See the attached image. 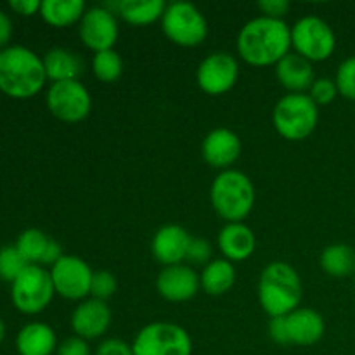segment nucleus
<instances>
[{
    "label": "nucleus",
    "mask_w": 355,
    "mask_h": 355,
    "mask_svg": "<svg viewBox=\"0 0 355 355\" xmlns=\"http://www.w3.org/2000/svg\"><path fill=\"white\" fill-rule=\"evenodd\" d=\"M236 47L250 66H276L291 52V28L284 19L253 17L239 30Z\"/></svg>",
    "instance_id": "1"
},
{
    "label": "nucleus",
    "mask_w": 355,
    "mask_h": 355,
    "mask_svg": "<svg viewBox=\"0 0 355 355\" xmlns=\"http://www.w3.org/2000/svg\"><path fill=\"white\" fill-rule=\"evenodd\" d=\"M44 61L24 45H9L0 58V92L10 99H31L45 87Z\"/></svg>",
    "instance_id": "2"
},
{
    "label": "nucleus",
    "mask_w": 355,
    "mask_h": 355,
    "mask_svg": "<svg viewBox=\"0 0 355 355\" xmlns=\"http://www.w3.org/2000/svg\"><path fill=\"white\" fill-rule=\"evenodd\" d=\"M259 304L270 319L297 311L304 298V284L297 270L286 262H270L260 272Z\"/></svg>",
    "instance_id": "3"
},
{
    "label": "nucleus",
    "mask_w": 355,
    "mask_h": 355,
    "mask_svg": "<svg viewBox=\"0 0 355 355\" xmlns=\"http://www.w3.org/2000/svg\"><path fill=\"white\" fill-rule=\"evenodd\" d=\"M210 201L215 214L227 224L241 222L253 210L255 186L246 173L232 168L224 170L211 182Z\"/></svg>",
    "instance_id": "4"
},
{
    "label": "nucleus",
    "mask_w": 355,
    "mask_h": 355,
    "mask_svg": "<svg viewBox=\"0 0 355 355\" xmlns=\"http://www.w3.org/2000/svg\"><path fill=\"white\" fill-rule=\"evenodd\" d=\"M319 121V106L309 94H286L272 110V125L277 134L291 142L311 137Z\"/></svg>",
    "instance_id": "5"
},
{
    "label": "nucleus",
    "mask_w": 355,
    "mask_h": 355,
    "mask_svg": "<svg viewBox=\"0 0 355 355\" xmlns=\"http://www.w3.org/2000/svg\"><path fill=\"white\" fill-rule=\"evenodd\" d=\"M55 290L51 272L42 266H28L10 284V302L24 315H37L51 305Z\"/></svg>",
    "instance_id": "6"
},
{
    "label": "nucleus",
    "mask_w": 355,
    "mask_h": 355,
    "mask_svg": "<svg viewBox=\"0 0 355 355\" xmlns=\"http://www.w3.org/2000/svg\"><path fill=\"white\" fill-rule=\"evenodd\" d=\"M132 350L134 355H193V340L182 326L156 321L135 335Z\"/></svg>",
    "instance_id": "7"
},
{
    "label": "nucleus",
    "mask_w": 355,
    "mask_h": 355,
    "mask_svg": "<svg viewBox=\"0 0 355 355\" xmlns=\"http://www.w3.org/2000/svg\"><path fill=\"white\" fill-rule=\"evenodd\" d=\"M162 30L172 44L179 47H198L208 35L207 17L189 2L166 3L162 17Z\"/></svg>",
    "instance_id": "8"
},
{
    "label": "nucleus",
    "mask_w": 355,
    "mask_h": 355,
    "mask_svg": "<svg viewBox=\"0 0 355 355\" xmlns=\"http://www.w3.org/2000/svg\"><path fill=\"white\" fill-rule=\"evenodd\" d=\"M291 47L307 61L322 62L335 52L336 35L321 17L304 16L291 26Z\"/></svg>",
    "instance_id": "9"
},
{
    "label": "nucleus",
    "mask_w": 355,
    "mask_h": 355,
    "mask_svg": "<svg viewBox=\"0 0 355 355\" xmlns=\"http://www.w3.org/2000/svg\"><path fill=\"white\" fill-rule=\"evenodd\" d=\"M45 104L51 114L64 123H78L90 114L92 97L80 80L51 83L45 94Z\"/></svg>",
    "instance_id": "10"
},
{
    "label": "nucleus",
    "mask_w": 355,
    "mask_h": 355,
    "mask_svg": "<svg viewBox=\"0 0 355 355\" xmlns=\"http://www.w3.org/2000/svg\"><path fill=\"white\" fill-rule=\"evenodd\" d=\"M49 272L59 297L73 302L87 300L92 286L94 270L85 260L76 255H62Z\"/></svg>",
    "instance_id": "11"
},
{
    "label": "nucleus",
    "mask_w": 355,
    "mask_h": 355,
    "mask_svg": "<svg viewBox=\"0 0 355 355\" xmlns=\"http://www.w3.org/2000/svg\"><path fill=\"white\" fill-rule=\"evenodd\" d=\"M239 76L238 59L229 52H211L196 69L198 87L208 96L227 94Z\"/></svg>",
    "instance_id": "12"
},
{
    "label": "nucleus",
    "mask_w": 355,
    "mask_h": 355,
    "mask_svg": "<svg viewBox=\"0 0 355 355\" xmlns=\"http://www.w3.org/2000/svg\"><path fill=\"white\" fill-rule=\"evenodd\" d=\"M80 40L87 49L96 52L110 51L114 47L120 35L116 16L104 6L89 7L78 23Z\"/></svg>",
    "instance_id": "13"
},
{
    "label": "nucleus",
    "mask_w": 355,
    "mask_h": 355,
    "mask_svg": "<svg viewBox=\"0 0 355 355\" xmlns=\"http://www.w3.org/2000/svg\"><path fill=\"white\" fill-rule=\"evenodd\" d=\"M200 288V274L191 266H184V263L163 267V270L156 277V290L159 297L173 304L194 298Z\"/></svg>",
    "instance_id": "14"
},
{
    "label": "nucleus",
    "mask_w": 355,
    "mask_h": 355,
    "mask_svg": "<svg viewBox=\"0 0 355 355\" xmlns=\"http://www.w3.org/2000/svg\"><path fill=\"white\" fill-rule=\"evenodd\" d=\"M111 309L106 302L97 298H87L80 302L71 314V329L75 336L83 340H97L106 335L111 326Z\"/></svg>",
    "instance_id": "15"
},
{
    "label": "nucleus",
    "mask_w": 355,
    "mask_h": 355,
    "mask_svg": "<svg viewBox=\"0 0 355 355\" xmlns=\"http://www.w3.org/2000/svg\"><path fill=\"white\" fill-rule=\"evenodd\" d=\"M201 156L214 168L229 170L241 156V139L231 128H214L201 142Z\"/></svg>",
    "instance_id": "16"
},
{
    "label": "nucleus",
    "mask_w": 355,
    "mask_h": 355,
    "mask_svg": "<svg viewBox=\"0 0 355 355\" xmlns=\"http://www.w3.org/2000/svg\"><path fill=\"white\" fill-rule=\"evenodd\" d=\"M193 236L177 224L163 225L156 231L151 241V253L163 267L179 266L186 260Z\"/></svg>",
    "instance_id": "17"
},
{
    "label": "nucleus",
    "mask_w": 355,
    "mask_h": 355,
    "mask_svg": "<svg viewBox=\"0 0 355 355\" xmlns=\"http://www.w3.org/2000/svg\"><path fill=\"white\" fill-rule=\"evenodd\" d=\"M290 345L311 347L321 342L326 333L324 318L318 311L309 307H298L286 315Z\"/></svg>",
    "instance_id": "18"
},
{
    "label": "nucleus",
    "mask_w": 355,
    "mask_h": 355,
    "mask_svg": "<svg viewBox=\"0 0 355 355\" xmlns=\"http://www.w3.org/2000/svg\"><path fill=\"white\" fill-rule=\"evenodd\" d=\"M218 248L229 262H243L250 259L257 248L255 232L243 222L225 224L218 232Z\"/></svg>",
    "instance_id": "19"
},
{
    "label": "nucleus",
    "mask_w": 355,
    "mask_h": 355,
    "mask_svg": "<svg viewBox=\"0 0 355 355\" xmlns=\"http://www.w3.org/2000/svg\"><path fill=\"white\" fill-rule=\"evenodd\" d=\"M276 78L288 94H305L314 83L315 75L311 61L290 52L276 64Z\"/></svg>",
    "instance_id": "20"
},
{
    "label": "nucleus",
    "mask_w": 355,
    "mask_h": 355,
    "mask_svg": "<svg viewBox=\"0 0 355 355\" xmlns=\"http://www.w3.org/2000/svg\"><path fill=\"white\" fill-rule=\"evenodd\" d=\"M58 345L54 329L40 321L24 324L16 336V350L19 355H52Z\"/></svg>",
    "instance_id": "21"
},
{
    "label": "nucleus",
    "mask_w": 355,
    "mask_h": 355,
    "mask_svg": "<svg viewBox=\"0 0 355 355\" xmlns=\"http://www.w3.org/2000/svg\"><path fill=\"white\" fill-rule=\"evenodd\" d=\"M47 80L55 82H69L78 80L83 73V61L76 52L62 47H54L47 51L42 58Z\"/></svg>",
    "instance_id": "22"
},
{
    "label": "nucleus",
    "mask_w": 355,
    "mask_h": 355,
    "mask_svg": "<svg viewBox=\"0 0 355 355\" xmlns=\"http://www.w3.org/2000/svg\"><path fill=\"white\" fill-rule=\"evenodd\" d=\"M166 3L163 0H120L114 3V10L134 26H148V24L162 21Z\"/></svg>",
    "instance_id": "23"
},
{
    "label": "nucleus",
    "mask_w": 355,
    "mask_h": 355,
    "mask_svg": "<svg viewBox=\"0 0 355 355\" xmlns=\"http://www.w3.org/2000/svg\"><path fill=\"white\" fill-rule=\"evenodd\" d=\"M87 6L83 0H44L40 17L52 28H68L80 23Z\"/></svg>",
    "instance_id": "24"
},
{
    "label": "nucleus",
    "mask_w": 355,
    "mask_h": 355,
    "mask_svg": "<svg viewBox=\"0 0 355 355\" xmlns=\"http://www.w3.org/2000/svg\"><path fill=\"white\" fill-rule=\"evenodd\" d=\"M236 283V269L234 263L225 259L211 260L207 263L203 272L200 274L201 290L211 297H220L231 291Z\"/></svg>",
    "instance_id": "25"
},
{
    "label": "nucleus",
    "mask_w": 355,
    "mask_h": 355,
    "mask_svg": "<svg viewBox=\"0 0 355 355\" xmlns=\"http://www.w3.org/2000/svg\"><path fill=\"white\" fill-rule=\"evenodd\" d=\"M319 266L328 276L342 279L355 274V250L345 243H335L322 250Z\"/></svg>",
    "instance_id": "26"
},
{
    "label": "nucleus",
    "mask_w": 355,
    "mask_h": 355,
    "mask_svg": "<svg viewBox=\"0 0 355 355\" xmlns=\"http://www.w3.org/2000/svg\"><path fill=\"white\" fill-rule=\"evenodd\" d=\"M49 241H51V238H47V234L42 232L40 229H26L17 236V241L14 246L21 253V257L26 260L28 266H40Z\"/></svg>",
    "instance_id": "27"
},
{
    "label": "nucleus",
    "mask_w": 355,
    "mask_h": 355,
    "mask_svg": "<svg viewBox=\"0 0 355 355\" xmlns=\"http://www.w3.org/2000/svg\"><path fill=\"white\" fill-rule=\"evenodd\" d=\"M92 71L99 82L103 83H113L123 73V61L121 55L118 54L114 49L110 51L96 52L92 59Z\"/></svg>",
    "instance_id": "28"
},
{
    "label": "nucleus",
    "mask_w": 355,
    "mask_h": 355,
    "mask_svg": "<svg viewBox=\"0 0 355 355\" xmlns=\"http://www.w3.org/2000/svg\"><path fill=\"white\" fill-rule=\"evenodd\" d=\"M28 267L26 260L21 257L16 246L0 248V279L12 284L16 277Z\"/></svg>",
    "instance_id": "29"
},
{
    "label": "nucleus",
    "mask_w": 355,
    "mask_h": 355,
    "mask_svg": "<svg viewBox=\"0 0 355 355\" xmlns=\"http://www.w3.org/2000/svg\"><path fill=\"white\" fill-rule=\"evenodd\" d=\"M335 83L338 87V94L345 99L355 101V55H350L336 69Z\"/></svg>",
    "instance_id": "30"
},
{
    "label": "nucleus",
    "mask_w": 355,
    "mask_h": 355,
    "mask_svg": "<svg viewBox=\"0 0 355 355\" xmlns=\"http://www.w3.org/2000/svg\"><path fill=\"white\" fill-rule=\"evenodd\" d=\"M116 290H118L116 277H114L110 270H99V272H94L92 286H90V297L106 302L107 298H111L114 293H116Z\"/></svg>",
    "instance_id": "31"
},
{
    "label": "nucleus",
    "mask_w": 355,
    "mask_h": 355,
    "mask_svg": "<svg viewBox=\"0 0 355 355\" xmlns=\"http://www.w3.org/2000/svg\"><path fill=\"white\" fill-rule=\"evenodd\" d=\"M307 94L318 106H326V104H331L336 99V96H338V87H336L335 80L321 76V78L314 80V83H312Z\"/></svg>",
    "instance_id": "32"
},
{
    "label": "nucleus",
    "mask_w": 355,
    "mask_h": 355,
    "mask_svg": "<svg viewBox=\"0 0 355 355\" xmlns=\"http://www.w3.org/2000/svg\"><path fill=\"white\" fill-rule=\"evenodd\" d=\"M211 245L207 239L193 238L191 239L189 250H187L186 260L193 266H207L211 262Z\"/></svg>",
    "instance_id": "33"
},
{
    "label": "nucleus",
    "mask_w": 355,
    "mask_h": 355,
    "mask_svg": "<svg viewBox=\"0 0 355 355\" xmlns=\"http://www.w3.org/2000/svg\"><path fill=\"white\" fill-rule=\"evenodd\" d=\"M55 355H90L89 342L80 336H69L59 343Z\"/></svg>",
    "instance_id": "34"
},
{
    "label": "nucleus",
    "mask_w": 355,
    "mask_h": 355,
    "mask_svg": "<svg viewBox=\"0 0 355 355\" xmlns=\"http://www.w3.org/2000/svg\"><path fill=\"white\" fill-rule=\"evenodd\" d=\"M96 355H134L130 343L118 338H107L101 342L96 349Z\"/></svg>",
    "instance_id": "35"
},
{
    "label": "nucleus",
    "mask_w": 355,
    "mask_h": 355,
    "mask_svg": "<svg viewBox=\"0 0 355 355\" xmlns=\"http://www.w3.org/2000/svg\"><path fill=\"white\" fill-rule=\"evenodd\" d=\"M257 6L262 10V16L272 17V19H283L290 10V2L286 0H260Z\"/></svg>",
    "instance_id": "36"
},
{
    "label": "nucleus",
    "mask_w": 355,
    "mask_h": 355,
    "mask_svg": "<svg viewBox=\"0 0 355 355\" xmlns=\"http://www.w3.org/2000/svg\"><path fill=\"white\" fill-rule=\"evenodd\" d=\"M269 336L277 345H290V336H288L286 315L284 318H272L269 321Z\"/></svg>",
    "instance_id": "37"
},
{
    "label": "nucleus",
    "mask_w": 355,
    "mask_h": 355,
    "mask_svg": "<svg viewBox=\"0 0 355 355\" xmlns=\"http://www.w3.org/2000/svg\"><path fill=\"white\" fill-rule=\"evenodd\" d=\"M40 0H10L9 7L14 10L16 14L24 17L35 16V14L40 12Z\"/></svg>",
    "instance_id": "38"
},
{
    "label": "nucleus",
    "mask_w": 355,
    "mask_h": 355,
    "mask_svg": "<svg viewBox=\"0 0 355 355\" xmlns=\"http://www.w3.org/2000/svg\"><path fill=\"white\" fill-rule=\"evenodd\" d=\"M10 37H12V21H10L9 14L0 9V49L7 47Z\"/></svg>",
    "instance_id": "39"
},
{
    "label": "nucleus",
    "mask_w": 355,
    "mask_h": 355,
    "mask_svg": "<svg viewBox=\"0 0 355 355\" xmlns=\"http://www.w3.org/2000/svg\"><path fill=\"white\" fill-rule=\"evenodd\" d=\"M61 257H62L61 245H59L58 241H54V239H51V241H49L47 250H45V255H44V259H42L40 266L42 267H44V266H51L52 267L55 262H58V260H61Z\"/></svg>",
    "instance_id": "40"
},
{
    "label": "nucleus",
    "mask_w": 355,
    "mask_h": 355,
    "mask_svg": "<svg viewBox=\"0 0 355 355\" xmlns=\"http://www.w3.org/2000/svg\"><path fill=\"white\" fill-rule=\"evenodd\" d=\"M6 331H7L6 322H3V321H2V318H0V345H2L3 338H6Z\"/></svg>",
    "instance_id": "41"
},
{
    "label": "nucleus",
    "mask_w": 355,
    "mask_h": 355,
    "mask_svg": "<svg viewBox=\"0 0 355 355\" xmlns=\"http://www.w3.org/2000/svg\"><path fill=\"white\" fill-rule=\"evenodd\" d=\"M2 52H3V49H0V58H2Z\"/></svg>",
    "instance_id": "42"
}]
</instances>
